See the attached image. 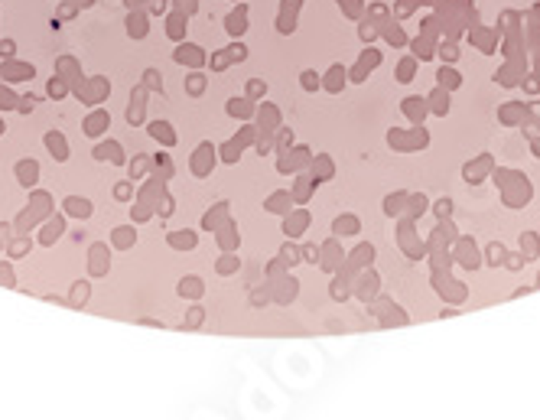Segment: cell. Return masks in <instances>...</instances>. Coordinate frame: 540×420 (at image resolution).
<instances>
[{
  "mask_svg": "<svg viewBox=\"0 0 540 420\" xmlns=\"http://www.w3.org/2000/svg\"><path fill=\"white\" fill-rule=\"evenodd\" d=\"M166 10V0H150V13H163Z\"/></svg>",
  "mask_w": 540,
  "mask_h": 420,
  "instance_id": "db71d44e",
  "label": "cell"
},
{
  "mask_svg": "<svg viewBox=\"0 0 540 420\" xmlns=\"http://www.w3.org/2000/svg\"><path fill=\"white\" fill-rule=\"evenodd\" d=\"M88 293H92V283H88V280H75V287H72V297H69V306H72V310H82V306H85L88 303Z\"/></svg>",
  "mask_w": 540,
  "mask_h": 420,
  "instance_id": "44dd1931",
  "label": "cell"
},
{
  "mask_svg": "<svg viewBox=\"0 0 540 420\" xmlns=\"http://www.w3.org/2000/svg\"><path fill=\"white\" fill-rule=\"evenodd\" d=\"M13 49H17V43H13V40H0V59H3V62H7V59H17V53H13Z\"/></svg>",
  "mask_w": 540,
  "mask_h": 420,
  "instance_id": "7bdbcfd3",
  "label": "cell"
},
{
  "mask_svg": "<svg viewBox=\"0 0 540 420\" xmlns=\"http://www.w3.org/2000/svg\"><path fill=\"white\" fill-rule=\"evenodd\" d=\"M111 241H114V248H134V241H137V231H134V225H121L114 228V235H111Z\"/></svg>",
  "mask_w": 540,
  "mask_h": 420,
  "instance_id": "d4e9b609",
  "label": "cell"
},
{
  "mask_svg": "<svg viewBox=\"0 0 540 420\" xmlns=\"http://www.w3.org/2000/svg\"><path fill=\"white\" fill-rule=\"evenodd\" d=\"M290 143H293V134H290V130H284V134H280V140H277L280 153H286V147H290Z\"/></svg>",
  "mask_w": 540,
  "mask_h": 420,
  "instance_id": "816d5d0a",
  "label": "cell"
},
{
  "mask_svg": "<svg viewBox=\"0 0 540 420\" xmlns=\"http://www.w3.org/2000/svg\"><path fill=\"white\" fill-rule=\"evenodd\" d=\"M62 231H65V218L62 216H53L49 222H46V228H43V235H40V245H53V241H59L62 238Z\"/></svg>",
  "mask_w": 540,
  "mask_h": 420,
  "instance_id": "5bb4252c",
  "label": "cell"
},
{
  "mask_svg": "<svg viewBox=\"0 0 540 420\" xmlns=\"http://www.w3.org/2000/svg\"><path fill=\"white\" fill-rule=\"evenodd\" d=\"M75 95L82 98L85 105H98V101H105V95H111V85H107L105 78H92V82H78V85H75Z\"/></svg>",
  "mask_w": 540,
  "mask_h": 420,
  "instance_id": "6da1fadb",
  "label": "cell"
},
{
  "mask_svg": "<svg viewBox=\"0 0 540 420\" xmlns=\"http://www.w3.org/2000/svg\"><path fill=\"white\" fill-rule=\"evenodd\" d=\"M75 10H78V7H75L72 0H69V3H62V10H59V17H55V20H69V17H75Z\"/></svg>",
  "mask_w": 540,
  "mask_h": 420,
  "instance_id": "f907efd6",
  "label": "cell"
},
{
  "mask_svg": "<svg viewBox=\"0 0 540 420\" xmlns=\"http://www.w3.org/2000/svg\"><path fill=\"white\" fill-rule=\"evenodd\" d=\"M17 180H20V186L33 189V186L40 183V163L36 160H20L17 163Z\"/></svg>",
  "mask_w": 540,
  "mask_h": 420,
  "instance_id": "8fae6325",
  "label": "cell"
},
{
  "mask_svg": "<svg viewBox=\"0 0 540 420\" xmlns=\"http://www.w3.org/2000/svg\"><path fill=\"white\" fill-rule=\"evenodd\" d=\"M157 209H159V218H170L173 216V199L163 193V205H157Z\"/></svg>",
  "mask_w": 540,
  "mask_h": 420,
  "instance_id": "7dc6e473",
  "label": "cell"
},
{
  "mask_svg": "<svg viewBox=\"0 0 540 420\" xmlns=\"http://www.w3.org/2000/svg\"><path fill=\"white\" fill-rule=\"evenodd\" d=\"M176 293H180V297H189V300H199L202 293H205V283H202L199 277H182L180 280V287H176Z\"/></svg>",
  "mask_w": 540,
  "mask_h": 420,
  "instance_id": "ac0fdd59",
  "label": "cell"
},
{
  "mask_svg": "<svg viewBox=\"0 0 540 420\" xmlns=\"http://www.w3.org/2000/svg\"><path fill=\"white\" fill-rule=\"evenodd\" d=\"M43 140H46V147H49V153L55 157V163H65V160H69V143H65V134H59V130H49Z\"/></svg>",
  "mask_w": 540,
  "mask_h": 420,
  "instance_id": "30bf717a",
  "label": "cell"
},
{
  "mask_svg": "<svg viewBox=\"0 0 540 420\" xmlns=\"http://www.w3.org/2000/svg\"><path fill=\"white\" fill-rule=\"evenodd\" d=\"M329 76H332V78H329V88H332V91H339V82H342V76H345V72H342L339 65H336V69H332Z\"/></svg>",
  "mask_w": 540,
  "mask_h": 420,
  "instance_id": "c3c4849f",
  "label": "cell"
},
{
  "mask_svg": "<svg viewBox=\"0 0 540 420\" xmlns=\"http://www.w3.org/2000/svg\"><path fill=\"white\" fill-rule=\"evenodd\" d=\"M147 30H150V26H147V13H134V10H130V17H128V36H130V40H143V36H147Z\"/></svg>",
  "mask_w": 540,
  "mask_h": 420,
  "instance_id": "d6986e66",
  "label": "cell"
},
{
  "mask_svg": "<svg viewBox=\"0 0 540 420\" xmlns=\"http://www.w3.org/2000/svg\"><path fill=\"white\" fill-rule=\"evenodd\" d=\"M7 238H10V225H7V222H0V241H7Z\"/></svg>",
  "mask_w": 540,
  "mask_h": 420,
  "instance_id": "11a10c76",
  "label": "cell"
},
{
  "mask_svg": "<svg viewBox=\"0 0 540 420\" xmlns=\"http://www.w3.org/2000/svg\"><path fill=\"white\" fill-rule=\"evenodd\" d=\"M299 258L309 261V264H316V261H319V251L316 248H303V251H299Z\"/></svg>",
  "mask_w": 540,
  "mask_h": 420,
  "instance_id": "f5cc1de1",
  "label": "cell"
},
{
  "mask_svg": "<svg viewBox=\"0 0 540 420\" xmlns=\"http://www.w3.org/2000/svg\"><path fill=\"white\" fill-rule=\"evenodd\" d=\"M261 118H267V124H261V128L274 134V130H277V121H280V114H277L274 108H264V111H261Z\"/></svg>",
  "mask_w": 540,
  "mask_h": 420,
  "instance_id": "b9f144b4",
  "label": "cell"
},
{
  "mask_svg": "<svg viewBox=\"0 0 540 420\" xmlns=\"http://www.w3.org/2000/svg\"><path fill=\"white\" fill-rule=\"evenodd\" d=\"M88 274L92 277H105L107 268H111V251H107V245H101V241H95L92 245V251H88Z\"/></svg>",
  "mask_w": 540,
  "mask_h": 420,
  "instance_id": "277c9868",
  "label": "cell"
},
{
  "mask_svg": "<svg viewBox=\"0 0 540 420\" xmlns=\"http://www.w3.org/2000/svg\"><path fill=\"white\" fill-rule=\"evenodd\" d=\"M195 7H199V0H176V10H182L186 17H192V13H195Z\"/></svg>",
  "mask_w": 540,
  "mask_h": 420,
  "instance_id": "bcb514c9",
  "label": "cell"
},
{
  "mask_svg": "<svg viewBox=\"0 0 540 420\" xmlns=\"http://www.w3.org/2000/svg\"><path fill=\"white\" fill-rule=\"evenodd\" d=\"M202 88H205V76L195 72V76L186 78V91H189V95H202Z\"/></svg>",
  "mask_w": 540,
  "mask_h": 420,
  "instance_id": "74e56055",
  "label": "cell"
},
{
  "mask_svg": "<svg viewBox=\"0 0 540 420\" xmlns=\"http://www.w3.org/2000/svg\"><path fill=\"white\" fill-rule=\"evenodd\" d=\"M0 111H17V95L7 85H0Z\"/></svg>",
  "mask_w": 540,
  "mask_h": 420,
  "instance_id": "d6a6232c",
  "label": "cell"
},
{
  "mask_svg": "<svg viewBox=\"0 0 540 420\" xmlns=\"http://www.w3.org/2000/svg\"><path fill=\"white\" fill-rule=\"evenodd\" d=\"M186 20H189V17H186L182 10H176L170 20H166V36H170L173 43H182V36H186V26H189Z\"/></svg>",
  "mask_w": 540,
  "mask_h": 420,
  "instance_id": "9a60e30c",
  "label": "cell"
},
{
  "mask_svg": "<svg viewBox=\"0 0 540 420\" xmlns=\"http://www.w3.org/2000/svg\"><path fill=\"white\" fill-rule=\"evenodd\" d=\"M170 248H176V251H192L195 245H199V235L192 231V228H182V231H170Z\"/></svg>",
  "mask_w": 540,
  "mask_h": 420,
  "instance_id": "4fadbf2b",
  "label": "cell"
},
{
  "mask_svg": "<svg viewBox=\"0 0 540 420\" xmlns=\"http://www.w3.org/2000/svg\"><path fill=\"white\" fill-rule=\"evenodd\" d=\"M225 218H228V202H218L212 212H205V218H202V228H205V231H215V228L222 225Z\"/></svg>",
  "mask_w": 540,
  "mask_h": 420,
  "instance_id": "7402d4cb",
  "label": "cell"
},
{
  "mask_svg": "<svg viewBox=\"0 0 540 420\" xmlns=\"http://www.w3.org/2000/svg\"><path fill=\"white\" fill-rule=\"evenodd\" d=\"M303 88H306V91H316V88H319V78H316V72H313V69H306V72H303Z\"/></svg>",
  "mask_w": 540,
  "mask_h": 420,
  "instance_id": "f6af8a7d",
  "label": "cell"
},
{
  "mask_svg": "<svg viewBox=\"0 0 540 420\" xmlns=\"http://www.w3.org/2000/svg\"><path fill=\"white\" fill-rule=\"evenodd\" d=\"M238 268H241V261L234 258V251H225V254H222V261L215 264V270H218L222 277H228V274H234V270H238Z\"/></svg>",
  "mask_w": 540,
  "mask_h": 420,
  "instance_id": "4316f807",
  "label": "cell"
},
{
  "mask_svg": "<svg viewBox=\"0 0 540 420\" xmlns=\"http://www.w3.org/2000/svg\"><path fill=\"white\" fill-rule=\"evenodd\" d=\"M150 137L159 140L163 147H176V134H173V124L170 121H150Z\"/></svg>",
  "mask_w": 540,
  "mask_h": 420,
  "instance_id": "7c38bea8",
  "label": "cell"
},
{
  "mask_svg": "<svg viewBox=\"0 0 540 420\" xmlns=\"http://www.w3.org/2000/svg\"><path fill=\"white\" fill-rule=\"evenodd\" d=\"M143 88H147V91H159V95H163V78H159L157 69H147V72H143Z\"/></svg>",
  "mask_w": 540,
  "mask_h": 420,
  "instance_id": "83f0119b",
  "label": "cell"
},
{
  "mask_svg": "<svg viewBox=\"0 0 540 420\" xmlns=\"http://www.w3.org/2000/svg\"><path fill=\"white\" fill-rule=\"evenodd\" d=\"M130 195H134V180H128V183H117V186H114V199H117V202H128Z\"/></svg>",
  "mask_w": 540,
  "mask_h": 420,
  "instance_id": "8d00e7d4",
  "label": "cell"
},
{
  "mask_svg": "<svg viewBox=\"0 0 540 420\" xmlns=\"http://www.w3.org/2000/svg\"><path fill=\"white\" fill-rule=\"evenodd\" d=\"M147 166H150V160H147V157H134V163H128L130 180H140V176L147 173Z\"/></svg>",
  "mask_w": 540,
  "mask_h": 420,
  "instance_id": "1f68e13d",
  "label": "cell"
},
{
  "mask_svg": "<svg viewBox=\"0 0 540 420\" xmlns=\"http://www.w3.org/2000/svg\"><path fill=\"white\" fill-rule=\"evenodd\" d=\"M202 316H205V313H202V306H192L189 320H186V323H182V329H195V326L202 323Z\"/></svg>",
  "mask_w": 540,
  "mask_h": 420,
  "instance_id": "ee69618b",
  "label": "cell"
},
{
  "mask_svg": "<svg viewBox=\"0 0 540 420\" xmlns=\"http://www.w3.org/2000/svg\"><path fill=\"white\" fill-rule=\"evenodd\" d=\"M55 72H59V78H65V82H72V78L82 76V72H78V62H75L72 55H62V59L55 62Z\"/></svg>",
  "mask_w": 540,
  "mask_h": 420,
  "instance_id": "484cf974",
  "label": "cell"
},
{
  "mask_svg": "<svg viewBox=\"0 0 540 420\" xmlns=\"http://www.w3.org/2000/svg\"><path fill=\"white\" fill-rule=\"evenodd\" d=\"M143 98H147V88H143V82H140V85L130 91V105H128V114H124L130 128L143 124V118H147V101H143Z\"/></svg>",
  "mask_w": 540,
  "mask_h": 420,
  "instance_id": "7a4b0ae2",
  "label": "cell"
},
{
  "mask_svg": "<svg viewBox=\"0 0 540 420\" xmlns=\"http://www.w3.org/2000/svg\"><path fill=\"white\" fill-rule=\"evenodd\" d=\"M228 114L247 121L251 114H254V101H251V98H232V101H228Z\"/></svg>",
  "mask_w": 540,
  "mask_h": 420,
  "instance_id": "603a6c76",
  "label": "cell"
},
{
  "mask_svg": "<svg viewBox=\"0 0 540 420\" xmlns=\"http://www.w3.org/2000/svg\"><path fill=\"white\" fill-rule=\"evenodd\" d=\"M65 216H75V218H82V222H85V218H92V212H95V209H92V199H85V195H65Z\"/></svg>",
  "mask_w": 540,
  "mask_h": 420,
  "instance_id": "52a82bcc",
  "label": "cell"
},
{
  "mask_svg": "<svg viewBox=\"0 0 540 420\" xmlns=\"http://www.w3.org/2000/svg\"><path fill=\"white\" fill-rule=\"evenodd\" d=\"M75 7H82V10H85V7H95V0H72Z\"/></svg>",
  "mask_w": 540,
  "mask_h": 420,
  "instance_id": "9f6ffc18",
  "label": "cell"
},
{
  "mask_svg": "<svg viewBox=\"0 0 540 420\" xmlns=\"http://www.w3.org/2000/svg\"><path fill=\"white\" fill-rule=\"evenodd\" d=\"M225 30L232 33V36H244V30H247V7H238L234 13H228V20H225Z\"/></svg>",
  "mask_w": 540,
  "mask_h": 420,
  "instance_id": "e0dca14e",
  "label": "cell"
},
{
  "mask_svg": "<svg viewBox=\"0 0 540 420\" xmlns=\"http://www.w3.org/2000/svg\"><path fill=\"white\" fill-rule=\"evenodd\" d=\"M33 248V241H30V238H17V241H13V245H10V258H23V254H26V251H30Z\"/></svg>",
  "mask_w": 540,
  "mask_h": 420,
  "instance_id": "d590c367",
  "label": "cell"
},
{
  "mask_svg": "<svg viewBox=\"0 0 540 420\" xmlns=\"http://www.w3.org/2000/svg\"><path fill=\"white\" fill-rule=\"evenodd\" d=\"M267 95V82H261V78H251L247 82V98L251 101H257V98H264Z\"/></svg>",
  "mask_w": 540,
  "mask_h": 420,
  "instance_id": "836d02e7",
  "label": "cell"
},
{
  "mask_svg": "<svg viewBox=\"0 0 540 420\" xmlns=\"http://www.w3.org/2000/svg\"><path fill=\"white\" fill-rule=\"evenodd\" d=\"M306 222H309V216L306 212H286V218H284V231H286V238H297V235H303V228H306Z\"/></svg>",
  "mask_w": 540,
  "mask_h": 420,
  "instance_id": "ffe728a7",
  "label": "cell"
},
{
  "mask_svg": "<svg viewBox=\"0 0 540 420\" xmlns=\"http://www.w3.org/2000/svg\"><path fill=\"white\" fill-rule=\"evenodd\" d=\"M0 287H17V277H13L10 264H0Z\"/></svg>",
  "mask_w": 540,
  "mask_h": 420,
  "instance_id": "60d3db41",
  "label": "cell"
},
{
  "mask_svg": "<svg viewBox=\"0 0 540 420\" xmlns=\"http://www.w3.org/2000/svg\"><path fill=\"white\" fill-rule=\"evenodd\" d=\"M3 130H7V124H3V121H0V134H3Z\"/></svg>",
  "mask_w": 540,
  "mask_h": 420,
  "instance_id": "6f0895ef",
  "label": "cell"
},
{
  "mask_svg": "<svg viewBox=\"0 0 540 420\" xmlns=\"http://www.w3.org/2000/svg\"><path fill=\"white\" fill-rule=\"evenodd\" d=\"M173 59H176L180 65H192V69H199V65L205 62V53H202L195 43H186V40H182L180 49L173 53Z\"/></svg>",
  "mask_w": 540,
  "mask_h": 420,
  "instance_id": "8992f818",
  "label": "cell"
},
{
  "mask_svg": "<svg viewBox=\"0 0 540 420\" xmlns=\"http://www.w3.org/2000/svg\"><path fill=\"white\" fill-rule=\"evenodd\" d=\"M46 91H49V98H65L69 95V82H65V78H53Z\"/></svg>",
  "mask_w": 540,
  "mask_h": 420,
  "instance_id": "e575fe53",
  "label": "cell"
},
{
  "mask_svg": "<svg viewBox=\"0 0 540 420\" xmlns=\"http://www.w3.org/2000/svg\"><path fill=\"white\" fill-rule=\"evenodd\" d=\"M95 160H111V163H117V166H124L128 163V157H124V150H121V143L117 140H105V143H98L95 147Z\"/></svg>",
  "mask_w": 540,
  "mask_h": 420,
  "instance_id": "ba28073f",
  "label": "cell"
},
{
  "mask_svg": "<svg viewBox=\"0 0 540 420\" xmlns=\"http://www.w3.org/2000/svg\"><path fill=\"white\" fill-rule=\"evenodd\" d=\"M280 283H284V287H280V293H277V300H280V303L293 300V297H297V280H293V277H280Z\"/></svg>",
  "mask_w": 540,
  "mask_h": 420,
  "instance_id": "f1b7e54d",
  "label": "cell"
},
{
  "mask_svg": "<svg viewBox=\"0 0 540 420\" xmlns=\"http://www.w3.org/2000/svg\"><path fill=\"white\" fill-rule=\"evenodd\" d=\"M351 228H355L351 218H339V222H336V231H339V235H351Z\"/></svg>",
  "mask_w": 540,
  "mask_h": 420,
  "instance_id": "681fc988",
  "label": "cell"
},
{
  "mask_svg": "<svg viewBox=\"0 0 540 420\" xmlns=\"http://www.w3.org/2000/svg\"><path fill=\"white\" fill-rule=\"evenodd\" d=\"M264 209H267V212H274V216H286V212H290V193H286V189L274 193L264 202Z\"/></svg>",
  "mask_w": 540,
  "mask_h": 420,
  "instance_id": "cb8c5ba5",
  "label": "cell"
},
{
  "mask_svg": "<svg viewBox=\"0 0 540 420\" xmlns=\"http://www.w3.org/2000/svg\"><path fill=\"white\" fill-rule=\"evenodd\" d=\"M215 231H218L215 238H218V245H222V251H234L238 245H241V238L234 235V225L228 222V218H225V222H222L218 228H215Z\"/></svg>",
  "mask_w": 540,
  "mask_h": 420,
  "instance_id": "2e32d148",
  "label": "cell"
},
{
  "mask_svg": "<svg viewBox=\"0 0 540 420\" xmlns=\"http://www.w3.org/2000/svg\"><path fill=\"white\" fill-rule=\"evenodd\" d=\"M82 128H85L88 137H101V134H105V130L111 128V114H107V111H92V114H88V121L82 124Z\"/></svg>",
  "mask_w": 540,
  "mask_h": 420,
  "instance_id": "9c48e42d",
  "label": "cell"
},
{
  "mask_svg": "<svg viewBox=\"0 0 540 420\" xmlns=\"http://www.w3.org/2000/svg\"><path fill=\"white\" fill-rule=\"evenodd\" d=\"M228 55H232V62H244V59H247V46L238 40V43L228 46Z\"/></svg>",
  "mask_w": 540,
  "mask_h": 420,
  "instance_id": "f35d334b",
  "label": "cell"
},
{
  "mask_svg": "<svg viewBox=\"0 0 540 420\" xmlns=\"http://www.w3.org/2000/svg\"><path fill=\"white\" fill-rule=\"evenodd\" d=\"M215 153H218V147H212L209 140L199 143V150H195V157H192V173H195V176H209V173L215 170V160H218Z\"/></svg>",
  "mask_w": 540,
  "mask_h": 420,
  "instance_id": "3957f363",
  "label": "cell"
},
{
  "mask_svg": "<svg viewBox=\"0 0 540 420\" xmlns=\"http://www.w3.org/2000/svg\"><path fill=\"white\" fill-rule=\"evenodd\" d=\"M280 261H284V268H293V264H299V248L297 245H284V248H280Z\"/></svg>",
  "mask_w": 540,
  "mask_h": 420,
  "instance_id": "f546056e",
  "label": "cell"
},
{
  "mask_svg": "<svg viewBox=\"0 0 540 420\" xmlns=\"http://www.w3.org/2000/svg\"><path fill=\"white\" fill-rule=\"evenodd\" d=\"M33 76H36V69L26 62H17V59H7V62L0 65V78L3 82H26Z\"/></svg>",
  "mask_w": 540,
  "mask_h": 420,
  "instance_id": "5b68a950",
  "label": "cell"
},
{
  "mask_svg": "<svg viewBox=\"0 0 540 420\" xmlns=\"http://www.w3.org/2000/svg\"><path fill=\"white\" fill-rule=\"evenodd\" d=\"M36 101H40L36 95H23V98H17V111H20V114H30V111L36 108Z\"/></svg>",
  "mask_w": 540,
  "mask_h": 420,
  "instance_id": "ab89813d",
  "label": "cell"
},
{
  "mask_svg": "<svg viewBox=\"0 0 540 420\" xmlns=\"http://www.w3.org/2000/svg\"><path fill=\"white\" fill-rule=\"evenodd\" d=\"M241 143H238V140H228V143H225L222 147V160L225 163H238V157H241Z\"/></svg>",
  "mask_w": 540,
  "mask_h": 420,
  "instance_id": "4dcf8cb0",
  "label": "cell"
}]
</instances>
